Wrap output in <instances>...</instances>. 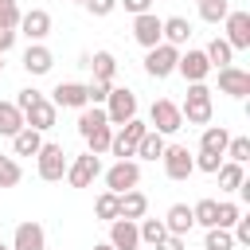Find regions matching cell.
<instances>
[{
	"instance_id": "cell-48",
	"label": "cell",
	"mask_w": 250,
	"mask_h": 250,
	"mask_svg": "<svg viewBox=\"0 0 250 250\" xmlns=\"http://www.w3.org/2000/svg\"><path fill=\"white\" fill-rule=\"evenodd\" d=\"M0 250H12V246H0Z\"/></svg>"
},
{
	"instance_id": "cell-15",
	"label": "cell",
	"mask_w": 250,
	"mask_h": 250,
	"mask_svg": "<svg viewBox=\"0 0 250 250\" xmlns=\"http://www.w3.org/2000/svg\"><path fill=\"white\" fill-rule=\"evenodd\" d=\"M12 250H47V230H43L35 219L20 223L16 234H12Z\"/></svg>"
},
{
	"instance_id": "cell-41",
	"label": "cell",
	"mask_w": 250,
	"mask_h": 250,
	"mask_svg": "<svg viewBox=\"0 0 250 250\" xmlns=\"http://www.w3.org/2000/svg\"><path fill=\"white\" fill-rule=\"evenodd\" d=\"M39 98H43V94H39L35 86H27V90H20V94H16V105H20V113H23V109H31V105H35Z\"/></svg>"
},
{
	"instance_id": "cell-11",
	"label": "cell",
	"mask_w": 250,
	"mask_h": 250,
	"mask_svg": "<svg viewBox=\"0 0 250 250\" xmlns=\"http://www.w3.org/2000/svg\"><path fill=\"white\" fill-rule=\"evenodd\" d=\"M16 31H20V35H27L31 43H43V39L51 35V12H43V8H31V12H23Z\"/></svg>"
},
{
	"instance_id": "cell-13",
	"label": "cell",
	"mask_w": 250,
	"mask_h": 250,
	"mask_svg": "<svg viewBox=\"0 0 250 250\" xmlns=\"http://www.w3.org/2000/svg\"><path fill=\"white\" fill-rule=\"evenodd\" d=\"M219 90L223 94H230V98H246L250 94V70H242V66H219Z\"/></svg>"
},
{
	"instance_id": "cell-12",
	"label": "cell",
	"mask_w": 250,
	"mask_h": 250,
	"mask_svg": "<svg viewBox=\"0 0 250 250\" xmlns=\"http://www.w3.org/2000/svg\"><path fill=\"white\" fill-rule=\"evenodd\" d=\"M160 23H164V20H160L156 12H141V16H133V39H137L145 51L156 47V43H160Z\"/></svg>"
},
{
	"instance_id": "cell-1",
	"label": "cell",
	"mask_w": 250,
	"mask_h": 250,
	"mask_svg": "<svg viewBox=\"0 0 250 250\" xmlns=\"http://www.w3.org/2000/svg\"><path fill=\"white\" fill-rule=\"evenodd\" d=\"M211 109H215V102H211L207 82H191V86H188V98H184V105H180V117H184L188 125H207V121H211Z\"/></svg>"
},
{
	"instance_id": "cell-50",
	"label": "cell",
	"mask_w": 250,
	"mask_h": 250,
	"mask_svg": "<svg viewBox=\"0 0 250 250\" xmlns=\"http://www.w3.org/2000/svg\"><path fill=\"white\" fill-rule=\"evenodd\" d=\"M195 4H199V0H195Z\"/></svg>"
},
{
	"instance_id": "cell-46",
	"label": "cell",
	"mask_w": 250,
	"mask_h": 250,
	"mask_svg": "<svg viewBox=\"0 0 250 250\" xmlns=\"http://www.w3.org/2000/svg\"><path fill=\"white\" fill-rule=\"evenodd\" d=\"M94 250H113V246H109V242H98V246H94Z\"/></svg>"
},
{
	"instance_id": "cell-39",
	"label": "cell",
	"mask_w": 250,
	"mask_h": 250,
	"mask_svg": "<svg viewBox=\"0 0 250 250\" xmlns=\"http://www.w3.org/2000/svg\"><path fill=\"white\" fill-rule=\"evenodd\" d=\"M219 164H223V156H219V152H203V148H199V156H195V168H199V172H211V176H215V172H219Z\"/></svg>"
},
{
	"instance_id": "cell-3",
	"label": "cell",
	"mask_w": 250,
	"mask_h": 250,
	"mask_svg": "<svg viewBox=\"0 0 250 250\" xmlns=\"http://www.w3.org/2000/svg\"><path fill=\"white\" fill-rule=\"evenodd\" d=\"M148 133V121H141V117H129L113 137H109V152L117 156V160H129L133 152H137V141Z\"/></svg>"
},
{
	"instance_id": "cell-5",
	"label": "cell",
	"mask_w": 250,
	"mask_h": 250,
	"mask_svg": "<svg viewBox=\"0 0 250 250\" xmlns=\"http://www.w3.org/2000/svg\"><path fill=\"white\" fill-rule=\"evenodd\" d=\"M148 129H156V133H180L184 129V117H180V105L172 102V98H156L152 102V109H148Z\"/></svg>"
},
{
	"instance_id": "cell-29",
	"label": "cell",
	"mask_w": 250,
	"mask_h": 250,
	"mask_svg": "<svg viewBox=\"0 0 250 250\" xmlns=\"http://www.w3.org/2000/svg\"><path fill=\"white\" fill-rule=\"evenodd\" d=\"M109 137H113V129H109V121H102V125H94L82 141H86V148L94 152V156H102V152H109Z\"/></svg>"
},
{
	"instance_id": "cell-10",
	"label": "cell",
	"mask_w": 250,
	"mask_h": 250,
	"mask_svg": "<svg viewBox=\"0 0 250 250\" xmlns=\"http://www.w3.org/2000/svg\"><path fill=\"white\" fill-rule=\"evenodd\" d=\"M223 27H227V43H230V51H246L250 47V12H227V20H223Z\"/></svg>"
},
{
	"instance_id": "cell-8",
	"label": "cell",
	"mask_w": 250,
	"mask_h": 250,
	"mask_svg": "<svg viewBox=\"0 0 250 250\" xmlns=\"http://www.w3.org/2000/svg\"><path fill=\"white\" fill-rule=\"evenodd\" d=\"M141 184V164L129 156V160H117L113 168H105V191H113V195H121V191H129V188H137Z\"/></svg>"
},
{
	"instance_id": "cell-16",
	"label": "cell",
	"mask_w": 250,
	"mask_h": 250,
	"mask_svg": "<svg viewBox=\"0 0 250 250\" xmlns=\"http://www.w3.org/2000/svg\"><path fill=\"white\" fill-rule=\"evenodd\" d=\"M176 70H180L188 82H203V78L211 74V62H207V55H203V51H191V47H188V51L176 59Z\"/></svg>"
},
{
	"instance_id": "cell-45",
	"label": "cell",
	"mask_w": 250,
	"mask_h": 250,
	"mask_svg": "<svg viewBox=\"0 0 250 250\" xmlns=\"http://www.w3.org/2000/svg\"><path fill=\"white\" fill-rule=\"evenodd\" d=\"M12 43H16V31H12V27H0V55L12 51Z\"/></svg>"
},
{
	"instance_id": "cell-20",
	"label": "cell",
	"mask_w": 250,
	"mask_h": 250,
	"mask_svg": "<svg viewBox=\"0 0 250 250\" xmlns=\"http://www.w3.org/2000/svg\"><path fill=\"white\" fill-rule=\"evenodd\" d=\"M191 39V23L184 20V16H168L164 23H160V43H172V47H184Z\"/></svg>"
},
{
	"instance_id": "cell-30",
	"label": "cell",
	"mask_w": 250,
	"mask_h": 250,
	"mask_svg": "<svg viewBox=\"0 0 250 250\" xmlns=\"http://www.w3.org/2000/svg\"><path fill=\"white\" fill-rule=\"evenodd\" d=\"M137 234H141V246H148V250H152L168 230H164V219H141V223H137Z\"/></svg>"
},
{
	"instance_id": "cell-40",
	"label": "cell",
	"mask_w": 250,
	"mask_h": 250,
	"mask_svg": "<svg viewBox=\"0 0 250 250\" xmlns=\"http://www.w3.org/2000/svg\"><path fill=\"white\" fill-rule=\"evenodd\" d=\"M242 211H238V203H219V219H215V227H234V219H238Z\"/></svg>"
},
{
	"instance_id": "cell-43",
	"label": "cell",
	"mask_w": 250,
	"mask_h": 250,
	"mask_svg": "<svg viewBox=\"0 0 250 250\" xmlns=\"http://www.w3.org/2000/svg\"><path fill=\"white\" fill-rule=\"evenodd\" d=\"M117 4H125V12H129V16H141V12H152V0H117Z\"/></svg>"
},
{
	"instance_id": "cell-2",
	"label": "cell",
	"mask_w": 250,
	"mask_h": 250,
	"mask_svg": "<svg viewBox=\"0 0 250 250\" xmlns=\"http://www.w3.org/2000/svg\"><path fill=\"white\" fill-rule=\"evenodd\" d=\"M66 148L62 145H55V141H43L39 145V152H35V168H39V180H47V184H59L62 176H66Z\"/></svg>"
},
{
	"instance_id": "cell-32",
	"label": "cell",
	"mask_w": 250,
	"mask_h": 250,
	"mask_svg": "<svg viewBox=\"0 0 250 250\" xmlns=\"http://www.w3.org/2000/svg\"><path fill=\"white\" fill-rule=\"evenodd\" d=\"M203 250H234V234H230L227 227H207Z\"/></svg>"
},
{
	"instance_id": "cell-4",
	"label": "cell",
	"mask_w": 250,
	"mask_h": 250,
	"mask_svg": "<svg viewBox=\"0 0 250 250\" xmlns=\"http://www.w3.org/2000/svg\"><path fill=\"white\" fill-rule=\"evenodd\" d=\"M129 117H137V94L129 86H109L105 98V121L109 125H125Z\"/></svg>"
},
{
	"instance_id": "cell-9",
	"label": "cell",
	"mask_w": 250,
	"mask_h": 250,
	"mask_svg": "<svg viewBox=\"0 0 250 250\" xmlns=\"http://www.w3.org/2000/svg\"><path fill=\"white\" fill-rule=\"evenodd\" d=\"M164 176L168 180H188L195 172V156L188 152V145H164Z\"/></svg>"
},
{
	"instance_id": "cell-6",
	"label": "cell",
	"mask_w": 250,
	"mask_h": 250,
	"mask_svg": "<svg viewBox=\"0 0 250 250\" xmlns=\"http://www.w3.org/2000/svg\"><path fill=\"white\" fill-rule=\"evenodd\" d=\"M98 176H102V156H94V152L86 148L82 156H74V160L66 164V176H62V180H66L70 188H90Z\"/></svg>"
},
{
	"instance_id": "cell-44",
	"label": "cell",
	"mask_w": 250,
	"mask_h": 250,
	"mask_svg": "<svg viewBox=\"0 0 250 250\" xmlns=\"http://www.w3.org/2000/svg\"><path fill=\"white\" fill-rule=\"evenodd\" d=\"M152 250H184V238H180V234H164Z\"/></svg>"
},
{
	"instance_id": "cell-7",
	"label": "cell",
	"mask_w": 250,
	"mask_h": 250,
	"mask_svg": "<svg viewBox=\"0 0 250 250\" xmlns=\"http://www.w3.org/2000/svg\"><path fill=\"white\" fill-rule=\"evenodd\" d=\"M176 59H180V47L156 43V47H148V55H145V74H148V78H168V74L176 70Z\"/></svg>"
},
{
	"instance_id": "cell-19",
	"label": "cell",
	"mask_w": 250,
	"mask_h": 250,
	"mask_svg": "<svg viewBox=\"0 0 250 250\" xmlns=\"http://www.w3.org/2000/svg\"><path fill=\"white\" fill-rule=\"evenodd\" d=\"M191 227H195L191 207H188V203H172V207H168V215H164V230H168V234L188 238V230H191Z\"/></svg>"
},
{
	"instance_id": "cell-17",
	"label": "cell",
	"mask_w": 250,
	"mask_h": 250,
	"mask_svg": "<svg viewBox=\"0 0 250 250\" xmlns=\"http://www.w3.org/2000/svg\"><path fill=\"white\" fill-rule=\"evenodd\" d=\"M51 102H55V109H82V105H90L82 82H59L51 90Z\"/></svg>"
},
{
	"instance_id": "cell-18",
	"label": "cell",
	"mask_w": 250,
	"mask_h": 250,
	"mask_svg": "<svg viewBox=\"0 0 250 250\" xmlns=\"http://www.w3.org/2000/svg\"><path fill=\"white\" fill-rule=\"evenodd\" d=\"M55 117H59V109H55V102L51 98H39L31 109H23V125H31V129H51L55 125Z\"/></svg>"
},
{
	"instance_id": "cell-25",
	"label": "cell",
	"mask_w": 250,
	"mask_h": 250,
	"mask_svg": "<svg viewBox=\"0 0 250 250\" xmlns=\"http://www.w3.org/2000/svg\"><path fill=\"white\" fill-rule=\"evenodd\" d=\"M164 145H168V141H164V133L148 129V133L137 141V152H133V156H141V160H160V156H164Z\"/></svg>"
},
{
	"instance_id": "cell-27",
	"label": "cell",
	"mask_w": 250,
	"mask_h": 250,
	"mask_svg": "<svg viewBox=\"0 0 250 250\" xmlns=\"http://www.w3.org/2000/svg\"><path fill=\"white\" fill-rule=\"evenodd\" d=\"M23 129V113L16 102H0V137H16Z\"/></svg>"
},
{
	"instance_id": "cell-31",
	"label": "cell",
	"mask_w": 250,
	"mask_h": 250,
	"mask_svg": "<svg viewBox=\"0 0 250 250\" xmlns=\"http://www.w3.org/2000/svg\"><path fill=\"white\" fill-rule=\"evenodd\" d=\"M203 55H207V62H211V66H230V59H234V51H230V43H227L223 35H219V39H211Z\"/></svg>"
},
{
	"instance_id": "cell-35",
	"label": "cell",
	"mask_w": 250,
	"mask_h": 250,
	"mask_svg": "<svg viewBox=\"0 0 250 250\" xmlns=\"http://www.w3.org/2000/svg\"><path fill=\"white\" fill-rule=\"evenodd\" d=\"M191 219H195L199 227H215V219H219V199H199V203L191 207Z\"/></svg>"
},
{
	"instance_id": "cell-36",
	"label": "cell",
	"mask_w": 250,
	"mask_h": 250,
	"mask_svg": "<svg viewBox=\"0 0 250 250\" xmlns=\"http://www.w3.org/2000/svg\"><path fill=\"white\" fill-rule=\"evenodd\" d=\"M23 180V168L16 156H0V188H16Z\"/></svg>"
},
{
	"instance_id": "cell-38",
	"label": "cell",
	"mask_w": 250,
	"mask_h": 250,
	"mask_svg": "<svg viewBox=\"0 0 250 250\" xmlns=\"http://www.w3.org/2000/svg\"><path fill=\"white\" fill-rule=\"evenodd\" d=\"M109 86H113V82H98V78H94V82H86V102H90V105H105Z\"/></svg>"
},
{
	"instance_id": "cell-52",
	"label": "cell",
	"mask_w": 250,
	"mask_h": 250,
	"mask_svg": "<svg viewBox=\"0 0 250 250\" xmlns=\"http://www.w3.org/2000/svg\"><path fill=\"white\" fill-rule=\"evenodd\" d=\"M137 250H141V246H137Z\"/></svg>"
},
{
	"instance_id": "cell-42",
	"label": "cell",
	"mask_w": 250,
	"mask_h": 250,
	"mask_svg": "<svg viewBox=\"0 0 250 250\" xmlns=\"http://www.w3.org/2000/svg\"><path fill=\"white\" fill-rule=\"evenodd\" d=\"M113 8H117V0H86V12H90V16H98V20H102V16H109Z\"/></svg>"
},
{
	"instance_id": "cell-21",
	"label": "cell",
	"mask_w": 250,
	"mask_h": 250,
	"mask_svg": "<svg viewBox=\"0 0 250 250\" xmlns=\"http://www.w3.org/2000/svg\"><path fill=\"white\" fill-rule=\"evenodd\" d=\"M55 66V55L43 47V43H27V51H23V70L27 74H47Z\"/></svg>"
},
{
	"instance_id": "cell-34",
	"label": "cell",
	"mask_w": 250,
	"mask_h": 250,
	"mask_svg": "<svg viewBox=\"0 0 250 250\" xmlns=\"http://www.w3.org/2000/svg\"><path fill=\"white\" fill-rule=\"evenodd\" d=\"M94 215H98L102 223H113V219L121 215V211H117V195H113V191H102V195L94 199Z\"/></svg>"
},
{
	"instance_id": "cell-51",
	"label": "cell",
	"mask_w": 250,
	"mask_h": 250,
	"mask_svg": "<svg viewBox=\"0 0 250 250\" xmlns=\"http://www.w3.org/2000/svg\"><path fill=\"white\" fill-rule=\"evenodd\" d=\"M0 246H4V242H0Z\"/></svg>"
},
{
	"instance_id": "cell-28",
	"label": "cell",
	"mask_w": 250,
	"mask_h": 250,
	"mask_svg": "<svg viewBox=\"0 0 250 250\" xmlns=\"http://www.w3.org/2000/svg\"><path fill=\"white\" fill-rule=\"evenodd\" d=\"M227 141H230V133H227L223 125H207V129H203V137H199V148H203V152H219V156H223V152H227Z\"/></svg>"
},
{
	"instance_id": "cell-24",
	"label": "cell",
	"mask_w": 250,
	"mask_h": 250,
	"mask_svg": "<svg viewBox=\"0 0 250 250\" xmlns=\"http://www.w3.org/2000/svg\"><path fill=\"white\" fill-rule=\"evenodd\" d=\"M86 66L94 70L98 82H113V74H117V59H113L109 51H94V55L86 59Z\"/></svg>"
},
{
	"instance_id": "cell-22",
	"label": "cell",
	"mask_w": 250,
	"mask_h": 250,
	"mask_svg": "<svg viewBox=\"0 0 250 250\" xmlns=\"http://www.w3.org/2000/svg\"><path fill=\"white\" fill-rule=\"evenodd\" d=\"M117 211H121V219H145V211H148L145 191H137V188L121 191V195H117Z\"/></svg>"
},
{
	"instance_id": "cell-14",
	"label": "cell",
	"mask_w": 250,
	"mask_h": 250,
	"mask_svg": "<svg viewBox=\"0 0 250 250\" xmlns=\"http://www.w3.org/2000/svg\"><path fill=\"white\" fill-rule=\"evenodd\" d=\"M109 246L113 250H137L141 246V234H137V219H113L109 223Z\"/></svg>"
},
{
	"instance_id": "cell-33",
	"label": "cell",
	"mask_w": 250,
	"mask_h": 250,
	"mask_svg": "<svg viewBox=\"0 0 250 250\" xmlns=\"http://www.w3.org/2000/svg\"><path fill=\"white\" fill-rule=\"evenodd\" d=\"M227 12H230L227 0H199V20H203V23H223Z\"/></svg>"
},
{
	"instance_id": "cell-37",
	"label": "cell",
	"mask_w": 250,
	"mask_h": 250,
	"mask_svg": "<svg viewBox=\"0 0 250 250\" xmlns=\"http://www.w3.org/2000/svg\"><path fill=\"white\" fill-rule=\"evenodd\" d=\"M223 156H227V160H234V164H246V160H250V137H230Z\"/></svg>"
},
{
	"instance_id": "cell-26",
	"label": "cell",
	"mask_w": 250,
	"mask_h": 250,
	"mask_svg": "<svg viewBox=\"0 0 250 250\" xmlns=\"http://www.w3.org/2000/svg\"><path fill=\"white\" fill-rule=\"evenodd\" d=\"M215 176H219V188H223V191H238V188H242V180H246V168H242V164H234V160H223Z\"/></svg>"
},
{
	"instance_id": "cell-49",
	"label": "cell",
	"mask_w": 250,
	"mask_h": 250,
	"mask_svg": "<svg viewBox=\"0 0 250 250\" xmlns=\"http://www.w3.org/2000/svg\"><path fill=\"white\" fill-rule=\"evenodd\" d=\"M78 4H86V0H78Z\"/></svg>"
},
{
	"instance_id": "cell-47",
	"label": "cell",
	"mask_w": 250,
	"mask_h": 250,
	"mask_svg": "<svg viewBox=\"0 0 250 250\" xmlns=\"http://www.w3.org/2000/svg\"><path fill=\"white\" fill-rule=\"evenodd\" d=\"M0 70H4V55H0Z\"/></svg>"
},
{
	"instance_id": "cell-23",
	"label": "cell",
	"mask_w": 250,
	"mask_h": 250,
	"mask_svg": "<svg viewBox=\"0 0 250 250\" xmlns=\"http://www.w3.org/2000/svg\"><path fill=\"white\" fill-rule=\"evenodd\" d=\"M39 145H43V133H39V129H31V125H23V129L12 137V152H16V156H35V152H39Z\"/></svg>"
}]
</instances>
